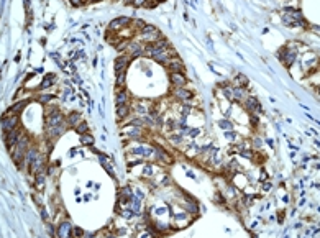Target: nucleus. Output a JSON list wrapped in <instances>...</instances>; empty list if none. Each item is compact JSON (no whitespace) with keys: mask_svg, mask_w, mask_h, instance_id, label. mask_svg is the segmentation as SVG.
Returning a JSON list of instances; mask_svg holds the SVG:
<instances>
[{"mask_svg":"<svg viewBox=\"0 0 320 238\" xmlns=\"http://www.w3.org/2000/svg\"><path fill=\"white\" fill-rule=\"evenodd\" d=\"M236 81H238V84H241V86H248V79L243 76V74H240V76H236Z\"/></svg>","mask_w":320,"mask_h":238,"instance_id":"obj_14","label":"nucleus"},{"mask_svg":"<svg viewBox=\"0 0 320 238\" xmlns=\"http://www.w3.org/2000/svg\"><path fill=\"white\" fill-rule=\"evenodd\" d=\"M74 233H76V235H82V230H81V228H76V232H74Z\"/></svg>","mask_w":320,"mask_h":238,"instance_id":"obj_21","label":"nucleus"},{"mask_svg":"<svg viewBox=\"0 0 320 238\" xmlns=\"http://www.w3.org/2000/svg\"><path fill=\"white\" fill-rule=\"evenodd\" d=\"M82 141H84V143H89V145H90V143H92V138H90V136H82Z\"/></svg>","mask_w":320,"mask_h":238,"instance_id":"obj_18","label":"nucleus"},{"mask_svg":"<svg viewBox=\"0 0 320 238\" xmlns=\"http://www.w3.org/2000/svg\"><path fill=\"white\" fill-rule=\"evenodd\" d=\"M177 95L181 97V99H189V97H190V92L184 91V89H179V91H177Z\"/></svg>","mask_w":320,"mask_h":238,"instance_id":"obj_13","label":"nucleus"},{"mask_svg":"<svg viewBox=\"0 0 320 238\" xmlns=\"http://www.w3.org/2000/svg\"><path fill=\"white\" fill-rule=\"evenodd\" d=\"M248 105H249V108H251V110H254V112H259V105H258V102H256V100H253V99H249V100H248Z\"/></svg>","mask_w":320,"mask_h":238,"instance_id":"obj_11","label":"nucleus"},{"mask_svg":"<svg viewBox=\"0 0 320 238\" xmlns=\"http://www.w3.org/2000/svg\"><path fill=\"white\" fill-rule=\"evenodd\" d=\"M127 112H128L127 105H118V108H117L118 117H125V115H127Z\"/></svg>","mask_w":320,"mask_h":238,"instance_id":"obj_12","label":"nucleus"},{"mask_svg":"<svg viewBox=\"0 0 320 238\" xmlns=\"http://www.w3.org/2000/svg\"><path fill=\"white\" fill-rule=\"evenodd\" d=\"M128 23V18H117L110 23V28L112 30H117V26H122V25H127Z\"/></svg>","mask_w":320,"mask_h":238,"instance_id":"obj_6","label":"nucleus"},{"mask_svg":"<svg viewBox=\"0 0 320 238\" xmlns=\"http://www.w3.org/2000/svg\"><path fill=\"white\" fill-rule=\"evenodd\" d=\"M171 79H173V82H174V84H177V86H184V84H186V77L181 76L179 72H174L173 76H171Z\"/></svg>","mask_w":320,"mask_h":238,"instance_id":"obj_3","label":"nucleus"},{"mask_svg":"<svg viewBox=\"0 0 320 238\" xmlns=\"http://www.w3.org/2000/svg\"><path fill=\"white\" fill-rule=\"evenodd\" d=\"M54 79H56V76H54V74H48V76L45 77V82H41V84H40V87H41V89H45V87L51 86V84L54 82Z\"/></svg>","mask_w":320,"mask_h":238,"instance_id":"obj_4","label":"nucleus"},{"mask_svg":"<svg viewBox=\"0 0 320 238\" xmlns=\"http://www.w3.org/2000/svg\"><path fill=\"white\" fill-rule=\"evenodd\" d=\"M279 58L281 59H282V61H284V64L286 66H291V62L294 61V53H292V51H287V53H286V54H282V53H281L279 54Z\"/></svg>","mask_w":320,"mask_h":238,"instance_id":"obj_2","label":"nucleus"},{"mask_svg":"<svg viewBox=\"0 0 320 238\" xmlns=\"http://www.w3.org/2000/svg\"><path fill=\"white\" fill-rule=\"evenodd\" d=\"M69 232H71V223H62L61 227H59V230H58V233H59L61 237L69 235Z\"/></svg>","mask_w":320,"mask_h":238,"instance_id":"obj_7","label":"nucleus"},{"mask_svg":"<svg viewBox=\"0 0 320 238\" xmlns=\"http://www.w3.org/2000/svg\"><path fill=\"white\" fill-rule=\"evenodd\" d=\"M125 99H127V95H125V94L118 95V97H117V105H120V102H125Z\"/></svg>","mask_w":320,"mask_h":238,"instance_id":"obj_17","label":"nucleus"},{"mask_svg":"<svg viewBox=\"0 0 320 238\" xmlns=\"http://www.w3.org/2000/svg\"><path fill=\"white\" fill-rule=\"evenodd\" d=\"M15 122H16V118H8V120H5V122H3V128H5V130H10V128L15 125Z\"/></svg>","mask_w":320,"mask_h":238,"instance_id":"obj_10","label":"nucleus"},{"mask_svg":"<svg viewBox=\"0 0 320 238\" xmlns=\"http://www.w3.org/2000/svg\"><path fill=\"white\" fill-rule=\"evenodd\" d=\"M127 64H128V59H127V58H117V61H115V72H117V74H120V71H123Z\"/></svg>","mask_w":320,"mask_h":238,"instance_id":"obj_1","label":"nucleus"},{"mask_svg":"<svg viewBox=\"0 0 320 238\" xmlns=\"http://www.w3.org/2000/svg\"><path fill=\"white\" fill-rule=\"evenodd\" d=\"M241 94H243L241 89H236V91H235V95H236V97H241Z\"/></svg>","mask_w":320,"mask_h":238,"instance_id":"obj_19","label":"nucleus"},{"mask_svg":"<svg viewBox=\"0 0 320 238\" xmlns=\"http://www.w3.org/2000/svg\"><path fill=\"white\" fill-rule=\"evenodd\" d=\"M15 141H16V132H15V130H12V132L8 133V136H7V146L12 148L13 145H15Z\"/></svg>","mask_w":320,"mask_h":238,"instance_id":"obj_5","label":"nucleus"},{"mask_svg":"<svg viewBox=\"0 0 320 238\" xmlns=\"http://www.w3.org/2000/svg\"><path fill=\"white\" fill-rule=\"evenodd\" d=\"M25 104H26V102H21V104H16V105H13V107L10 108V113H13V112H16V110H21V107L25 105Z\"/></svg>","mask_w":320,"mask_h":238,"instance_id":"obj_15","label":"nucleus"},{"mask_svg":"<svg viewBox=\"0 0 320 238\" xmlns=\"http://www.w3.org/2000/svg\"><path fill=\"white\" fill-rule=\"evenodd\" d=\"M79 120H81V115H79V113H71V115H69V123H71V125H76Z\"/></svg>","mask_w":320,"mask_h":238,"instance_id":"obj_9","label":"nucleus"},{"mask_svg":"<svg viewBox=\"0 0 320 238\" xmlns=\"http://www.w3.org/2000/svg\"><path fill=\"white\" fill-rule=\"evenodd\" d=\"M72 5H76V7H79V5H81V2H79V0H72Z\"/></svg>","mask_w":320,"mask_h":238,"instance_id":"obj_20","label":"nucleus"},{"mask_svg":"<svg viewBox=\"0 0 320 238\" xmlns=\"http://www.w3.org/2000/svg\"><path fill=\"white\" fill-rule=\"evenodd\" d=\"M166 64H168L174 72H179L181 69H182V64H181V62H176V64H174V62H166Z\"/></svg>","mask_w":320,"mask_h":238,"instance_id":"obj_8","label":"nucleus"},{"mask_svg":"<svg viewBox=\"0 0 320 238\" xmlns=\"http://www.w3.org/2000/svg\"><path fill=\"white\" fill-rule=\"evenodd\" d=\"M87 130V125L86 123H82V125H79V127H77V133H82V132H86Z\"/></svg>","mask_w":320,"mask_h":238,"instance_id":"obj_16","label":"nucleus"}]
</instances>
